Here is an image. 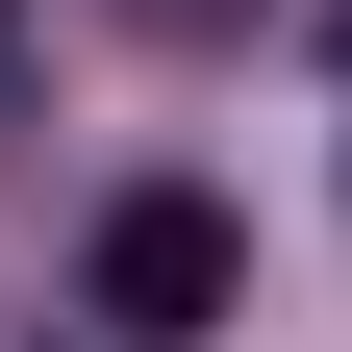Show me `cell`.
<instances>
[{"instance_id": "obj_1", "label": "cell", "mask_w": 352, "mask_h": 352, "mask_svg": "<svg viewBox=\"0 0 352 352\" xmlns=\"http://www.w3.org/2000/svg\"><path fill=\"white\" fill-rule=\"evenodd\" d=\"M76 302H101L126 352H201V327H227V302H252V227H227V201H176V176H151V201H101V252H76Z\"/></svg>"}, {"instance_id": "obj_2", "label": "cell", "mask_w": 352, "mask_h": 352, "mask_svg": "<svg viewBox=\"0 0 352 352\" xmlns=\"http://www.w3.org/2000/svg\"><path fill=\"white\" fill-rule=\"evenodd\" d=\"M126 25H176V51H227V25H252V0H126Z\"/></svg>"}, {"instance_id": "obj_3", "label": "cell", "mask_w": 352, "mask_h": 352, "mask_svg": "<svg viewBox=\"0 0 352 352\" xmlns=\"http://www.w3.org/2000/svg\"><path fill=\"white\" fill-rule=\"evenodd\" d=\"M327 51H352V0H327Z\"/></svg>"}, {"instance_id": "obj_4", "label": "cell", "mask_w": 352, "mask_h": 352, "mask_svg": "<svg viewBox=\"0 0 352 352\" xmlns=\"http://www.w3.org/2000/svg\"><path fill=\"white\" fill-rule=\"evenodd\" d=\"M0 25H25V0H0Z\"/></svg>"}]
</instances>
